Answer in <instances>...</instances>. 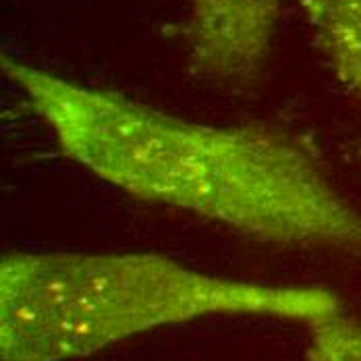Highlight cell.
Wrapping results in <instances>:
<instances>
[{
	"mask_svg": "<svg viewBox=\"0 0 361 361\" xmlns=\"http://www.w3.org/2000/svg\"><path fill=\"white\" fill-rule=\"evenodd\" d=\"M287 0H189L183 27L191 69L252 83L264 71Z\"/></svg>",
	"mask_w": 361,
	"mask_h": 361,
	"instance_id": "cell-3",
	"label": "cell"
},
{
	"mask_svg": "<svg viewBox=\"0 0 361 361\" xmlns=\"http://www.w3.org/2000/svg\"><path fill=\"white\" fill-rule=\"evenodd\" d=\"M61 154L118 191L255 241L361 262V208L305 137L262 123L208 125L0 56Z\"/></svg>",
	"mask_w": 361,
	"mask_h": 361,
	"instance_id": "cell-1",
	"label": "cell"
},
{
	"mask_svg": "<svg viewBox=\"0 0 361 361\" xmlns=\"http://www.w3.org/2000/svg\"><path fill=\"white\" fill-rule=\"evenodd\" d=\"M343 307L324 287L264 285L160 253L11 252L0 262V361H73L212 316L310 324Z\"/></svg>",
	"mask_w": 361,
	"mask_h": 361,
	"instance_id": "cell-2",
	"label": "cell"
},
{
	"mask_svg": "<svg viewBox=\"0 0 361 361\" xmlns=\"http://www.w3.org/2000/svg\"><path fill=\"white\" fill-rule=\"evenodd\" d=\"M310 361H361V322L343 307L307 324Z\"/></svg>",
	"mask_w": 361,
	"mask_h": 361,
	"instance_id": "cell-5",
	"label": "cell"
},
{
	"mask_svg": "<svg viewBox=\"0 0 361 361\" xmlns=\"http://www.w3.org/2000/svg\"><path fill=\"white\" fill-rule=\"evenodd\" d=\"M303 11L328 67L361 100V0H303Z\"/></svg>",
	"mask_w": 361,
	"mask_h": 361,
	"instance_id": "cell-4",
	"label": "cell"
}]
</instances>
